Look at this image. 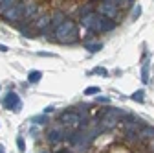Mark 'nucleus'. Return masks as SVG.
Returning <instances> with one entry per match:
<instances>
[{
  "label": "nucleus",
  "instance_id": "18",
  "mask_svg": "<svg viewBox=\"0 0 154 153\" xmlns=\"http://www.w3.org/2000/svg\"><path fill=\"white\" fill-rule=\"evenodd\" d=\"M15 4H17L15 0H2V2H0V13L4 15V13H6V11H8L9 8H13Z\"/></svg>",
  "mask_w": 154,
  "mask_h": 153
},
{
  "label": "nucleus",
  "instance_id": "32",
  "mask_svg": "<svg viewBox=\"0 0 154 153\" xmlns=\"http://www.w3.org/2000/svg\"><path fill=\"white\" fill-rule=\"evenodd\" d=\"M0 153H4V146L2 144H0Z\"/></svg>",
  "mask_w": 154,
  "mask_h": 153
},
{
  "label": "nucleus",
  "instance_id": "10",
  "mask_svg": "<svg viewBox=\"0 0 154 153\" xmlns=\"http://www.w3.org/2000/svg\"><path fill=\"white\" fill-rule=\"evenodd\" d=\"M116 124H118V120H116L114 116H110L108 112H105L103 114V118H101V122H99V133L101 131H106V129H112V127H116Z\"/></svg>",
  "mask_w": 154,
  "mask_h": 153
},
{
  "label": "nucleus",
  "instance_id": "23",
  "mask_svg": "<svg viewBox=\"0 0 154 153\" xmlns=\"http://www.w3.org/2000/svg\"><path fill=\"white\" fill-rule=\"evenodd\" d=\"M88 13H92V11H90V6H85V8H81V9H79V15H81V18H83V17H86Z\"/></svg>",
  "mask_w": 154,
  "mask_h": 153
},
{
  "label": "nucleus",
  "instance_id": "2",
  "mask_svg": "<svg viewBox=\"0 0 154 153\" xmlns=\"http://www.w3.org/2000/svg\"><path fill=\"white\" fill-rule=\"evenodd\" d=\"M99 133V129H94V131H86V129H79V131H73L68 135V140L72 146L75 148H88L90 142L94 140V137Z\"/></svg>",
  "mask_w": 154,
  "mask_h": 153
},
{
  "label": "nucleus",
  "instance_id": "22",
  "mask_svg": "<svg viewBox=\"0 0 154 153\" xmlns=\"http://www.w3.org/2000/svg\"><path fill=\"white\" fill-rule=\"evenodd\" d=\"M85 94H88V96H92V94H99V87H88V89H85Z\"/></svg>",
  "mask_w": 154,
  "mask_h": 153
},
{
  "label": "nucleus",
  "instance_id": "25",
  "mask_svg": "<svg viewBox=\"0 0 154 153\" xmlns=\"http://www.w3.org/2000/svg\"><path fill=\"white\" fill-rule=\"evenodd\" d=\"M140 15H141V6H136L134 11H132V18H138Z\"/></svg>",
  "mask_w": 154,
  "mask_h": 153
},
{
  "label": "nucleus",
  "instance_id": "17",
  "mask_svg": "<svg viewBox=\"0 0 154 153\" xmlns=\"http://www.w3.org/2000/svg\"><path fill=\"white\" fill-rule=\"evenodd\" d=\"M50 21H51V18L44 15V17H41V18L37 21V24H35V26H37L38 30H46V26H50Z\"/></svg>",
  "mask_w": 154,
  "mask_h": 153
},
{
  "label": "nucleus",
  "instance_id": "11",
  "mask_svg": "<svg viewBox=\"0 0 154 153\" xmlns=\"http://www.w3.org/2000/svg\"><path fill=\"white\" fill-rule=\"evenodd\" d=\"M51 21H50V26L51 28H57V26H61L64 21H66V15L63 13V11H57V13H53V17H50Z\"/></svg>",
  "mask_w": 154,
  "mask_h": 153
},
{
  "label": "nucleus",
  "instance_id": "9",
  "mask_svg": "<svg viewBox=\"0 0 154 153\" xmlns=\"http://www.w3.org/2000/svg\"><path fill=\"white\" fill-rule=\"evenodd\" d=\"M63 138H66V131L63 125H53L48 131V140L50 142H61Z\"/></svg>",
  "mask_w": 154,
  "mask_h": 153
},
{
  "label": "nucleus",
  "instance_id": "1",
  "mask_svg": "<svg viewBox=\"0 0 154 153\" xmlns=\"http://www.w3.org/2000/svg\"><path fill=\"white\" fill-rule=\"evenodd\" d=\"M55 39L61 41V43H73L77 39V26L73 21H66L55 28Z\"/></svg>",
  "mask_w": 154,
  "mask_h": 153
},
{
  "label": "nucleus",
  "instance_id": "5",
  "mask_svg": "<svg viewBox=\"0 0 154 153\" xmlns=\"http://www.w3.org/2000/svg\"><path fill=\"white\" fill-rule=\"evenodd\" d=\"M141 125H145V122H140V120H134V122L127 124V125H125V135H127V138L138 140V138H140V127H141Z\"/></svg>",
  "mask_w": 154,
  "mask_h": 153
},
{
  "label": "nucleus",
  "instance_id": "16",
  "mask_svg": "<svg viewBox=\"0 0 154 153\" xmlns=\"http://www.w3.org/2000/svg\"><path fill=\"white\" fill-rule=\"evenodd\" d=\"M85 48H86L90 54H95V52H99V50L103 48V44H101V43H85Z\"/></svg>",
  "mask_w": 154,
  "mask_h": 153
},
{
  "label": "nucleus",
  "instance_id": "33",
  "mask_svg": "<svg viewBox=\"0 0 154 153\" xmlns=\"http://www.w3.org/2000/svg\"><path fill=\"white\" fill-rule=\"evenodd\" d=\"M105 2H116V0H105Z\"/></svg>",
  "mask_w": 154,
  "mask_h": 153
},
{
  "label": "nucleus",
  "instance_id": "27",
  "mask_svg": "<svg viewBox=\"0 0 154 153\" xmlns=\"http://www.w3.org/2000/svg\"><path fill=\"white\" fill-rule=\"evenodd\" d=\"M94 74H103V76H105L106 70H105V68H94Z\"/></svg>",
  "mask_w": 154,
  "mask_h": 153
},
{
  "label": "nucleus",
  "instance_id": "20",
  "mask_svg": "<svg viewBox=\"0 0 154 153\" xmlns=\"http://www.w3.org/2000/svg\"><path fill=\"white\" fill-rule=\"evenodd\" d=\"M143 94H145L143 90H136V92L132 94V100L138 102V103H143V102H145V96H143Z\"/></svg>",
  "mask_w": 154,
  "mask_h": 153
},
{
  "label": "nucleus",
  "instance_id": "28",
  "mask_svg": "<svg viewBox=\"0 0 154 153\" xmlns=\"http://www.w3.org/2000/svg\"><path fill=\"white\" fill-rule=\"evenodd\" d=\"M51 111H55V107H53V105H50V107H46V109H44V112H46V114H50Z\"/></svg>",
  "mask_w": 154,
  "mask_h": 153
},
{
  "label": "nucleus",
  "instance_id": "21",
  "mask_svg": "<svg viewBox=\"0 0 154 153\" xmlns=\"http://www.w3.org/2000/svg\"><path fill=\"white\" fill-rule=\"evenodd\" d=\"M114 30V22L110 21V18H103V26H101V31H110Z\"/></svg>",
  "mask_w": 154,
  "mask_h": 153
},
{
  "label": "nucleus",
  "instance_id": "4",
  "mask_svg": "<svg viewBox=\"0 0 154 153\" xmlns=\"http://www.w3.org/2000/svg\"><path fill=\"white\" fill-rule=\"evenodd\" d=\"M61 122L66 127H77V125H81V114L73 112V111H64L61 114Z\"/></svg>",
  "mask_w": 154,
  "mask_h": 153
},
{
  "label": "nucleus",
  "instance_id": "3",
  "mask_svg": "<svg viewBox=\"0 0 154 153\" xmlns=\"http://www.w3.org/2000/svg\"><path fill=\"white\" fill-rule=\"evenodd\" d=\"M103 18H105V17H101L99 13H88L86 17L81 18V24H83L86 30H90V31H101Z\"/></svg>",
  "mask_w": 154,
  "mask_h": 153
},
{
  "label": "nucleus",
  "instance_id": "12",
  "mask_svg": "<svg viewBox=\"0 0 154 153\" xmlns=\"http://www.w3.org/2000/svg\"><path fill=\"white\" fill-rule=\"evenodd\" d=\"M106 112L110 114V116H114L116 120H119V118H125V120H127V116H128V112H127V111L116 109V107H110V109H106Z\"/></svg>",
  "mask_w": 154,
  "mask_h": 153
},
{
  "label": "nucleus",
  "instance_id": "35",
  "mask_svg": "<svg viewBox=\"0 0 154 153\" xmlns=\"http://www.w3.org/2000/svg\"><path fill=\"white\" fill-rule=\"evenodd\" d=\"M44 153H48V151H44Z\"/></svg>",
  "mask_w": 154,
  "mask_h": 153
},
{
  "label": "nucleus",
  "instance_id": "14",
  "mask_svg": "<svg viewBox=\"0 0 154 153\" xmlns=\"http://www.w3.org/2000/svg\"><path fill=\"white\" fill-rule=\"evenodd\" d=\"M35 15H37V6H33V4H29V6H24V15H22V18L29 21V18H33Z\"/></svg>",
  "mask_w": 154,
  "mask_h": 153
},
{
  "label": "nucleus",
  "instance_id": "34",
  "mask_svg": "<svg viewBox=\"0 0 154 153\" xmlns=\"http://www.w3.org/2000/svg\"><path fill=\"white\" fill-rule=\"evenodd\" d=\"M127 2H134V0H127Z\"/></svg>",
  "mask_w": 154,
  "mask_h": 153
},
{
  "label": "nucleus",
  "instance_id": "13",
  "mask_svg": "<svg viewBox=\"0 0 154 153\" xmlns=\"http://www.w3.org/2000/svg\"><path fill=\"white\" fill-rule=\"evenodd\" d=\"M140 138H154V127L141 125L140 127Z\"/></svg>",
  "mask_w": 154,
  "mask_h": 153
},
{
  "label": "nucleus",
  "instance_id": "36",
  "mask_svg": "<svg viewBox=\"0 0 154 153\" xmlns=\"http://www.w3.org/2000/svg\"><path fill=\"white\" fill-rule=\"evenodd\" d=\"M0 2H2V0H0Z\"/></svg>",
  "mask_w": 154,
  "mask_h": 153
},
{
  "label": "nucleus",
  "instance_id": "8",
  "mask_svg": "<svg viewBox=\"0 0 154 153\" xmlns=\"http://www.w3.org/2000/svg\"><path fill=\"white\" fill-rule=\"evenodd\" d=\"M24 15V4H15L13 8H9L6 13H4V18L6 21H18V18H22Z\"/></svg>",
  "mask_w": 154,
  "mask_h": 153
},
{
  "label": "nucleus",
  "instance_id": "30",
  "mask_svg": "<svg viewBox=\"0 0 154 153\" xmlns=\"http://www.w3.org/2000/svg\"><path fill=\"white\" fill-rule=\"evenodd\" d=\"M0 52H8V46H4V44H0Z\"/></svg>",
  "mask_w": 154,
  "mask_h": 153
},
{
  "label": "nucleus",
  "instance_id": "29",
  "mask_svg": "<svg viewBox=\"0 0 154 153\" xmlns=\"http://www.w3.org/2000/svg\"><path fill=\"white\" fill-rule=\"evenodd\" d=\"M97 102H101V103H106V102H108V98H97Z\"/></svg>",
  "mask_w": 154,
  "mask_h": 153
},
{
  "label": "nucleus",
  "instance_id": "7",
  "mask_svg": "<svg viewBox=\"0 0 154 153\" xmlns=\"http://www.w3.org/2000/svg\"><path fill=\"white\" fill-rule=\"evenodd\" d=\"M4 107H6V109H11V111H15V112L20 111V98H18V94L8 92L6 98H4Z\"/></svg>",
  "mask_w": 154,
  "mask_h": 153
},
{
  "label": "nucleus",
  "instance_id": "6",
  "mask_svg": "<svg viewBox=\"0 0 154 153\" xmlns=\"http://www.w3.org/2000/svg\"><path fill=\"white\" fill-rule=\"evenodd\" d=\"M99 15L112 21V18L118 15V4H116V2H103L99 6Z\"/></svg>",
  "mask_w": 154,
  "mask_h": 153
},
{
  "label": "nucleus",
  "instance_id": "26",
  "mask_svg": "<svg viewBox=\"0 0 154 153\" xmlns=\"http://www.w3.org/2000/svg\"><path fill=\"white\" fill-rule=\"evenodd\" d=\"M35 122H41V124H46L48 122V116H46V114H41V116H37V118H33Z\"/></svg>",
  "mask_w": 154,
  "mask_h": 153
},
{
  "label": "nucleus",
  "instance_id": "31",
  "mask_svg": "<svg viewBox=\"0 0 154 153\" xmlns=\"http://www.w3.org/2000/svg\"><path fill=\"white\" fill-rule=\"evenodd\" d=\"M57 153H70L68 149H61V151H57Z\"/></svg>",
  "mask_w": 154,
  "mask_h": 153
},
{
  "label": "nucleus",
  "instance_id": "15",
  "mask_svg": "<svg viewBox=\"0 0 154 153\" xmlns=\"http://www.w3.org/2000/svg\"><path fill=\"white\" fill-rule=\"evenodd\" d=\"M42 80V72L41 70H31L29 74H28V81L29 83H38Z\"/></svg>",
  "mask_w": 154,
  "mask_h": 153
},
{
  "label": "nucleus",
  "instance_id": "24",
  "mask_svg": "<svg viewBox=\"0 0 154 153\" xmlns=\"http://www.w3.org/2000/svg\"><path fill=\"white\" fill-rule=\"evenodd\" d=\"M17 146H18V149H20V151H24V149H26V144H24V138H20V137H18V138H17Z\"/></svg>",
  "mask_w": 154,
  "mask_h": 153
},
{
  "label": "nucleus",
  "instance_id": "19",
  "mask_svg": "<svg viewBox=\"0 0 154 153\" xmlns=\"http://www.w3.org/2000/svg\"><path fill=\"white\" fill-rule=\"evenodd\" d=\"M141 81L143 83H149V63L145 61L143 67H141Z\"/></svg>",
  "mask_w": 154,
  "mask_h": 153
}]
</instances>
